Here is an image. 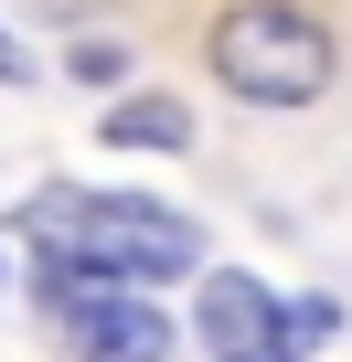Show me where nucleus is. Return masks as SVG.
Returning a JSON list of instances; mask_svg holds the SVG:
<instances>
[{
  "label": "nucleus",
  "mask_w": 352,
  "mask_h": 362,
  "mask_svg": "<svg viewBox=\"0 0 352 362\" xmlns=\"http://www.w3.org/2000/svg\"><path fill=\"white\" fill-rule=\"evenodd\" d=\"M0 298H11V256H0Z\"/></svg>",
  "instance_id": "10"
},
{
  "label": "nucleus",
  "mask_w": 352,
  "mask_h": 362,
  "mask_svg": "<svg viewBox=\"0 0 352 362\" xmlns=\"http://www.w3.org/2000/svg\"><path fill=\"white\" fill-rule=\"evenodd\" d=\"M33 298L64 362H182V320L160 309V288H118L75 256H33Z\"/></svg>",
  "instance_id": "3"
},
{
  "label": "nucleus",
  "mask_w": 352,
  "mask_h": 362,
  "mask_svg": "<svg viewBox=\"0 0 352 362\" xmlns=\"http://www.w3.org/2000/svg\"><path fill=\"white\" fill-rule=\"evenodd\" d=\"M64 75H75L86 96H128V75H139V54H128L118 33H96V22H86V33H64Z\"/></svg>",
  "instance_id": "6"
},
{
  "label": "nucleus",
  "mask_w": 352,
  "mask_h": 362,
  "mask_svg": "<svg viewBox=\"0 0 352 362\" xmlns=\"http://www.w3.org/2000/svg\"><path fill=\"white\" fill-rule=\"evenodd\" d=\"M33 256H75L118 288H171V277H203V224L171 214L160 192H75V181H43L22 203Z\"/></svg>",
  "instance_id": "1"
},
{
  "label": "nucleus",
  "mask_w": 352,
  "mask_h": 362,
  "mask_svg": "<svg viewBox=\"0 0 352 362\" xmlns=\"http://www.w3.org/2000/svg\"><path fill=\"white\" fill-rule=\"evenodd\" d=\"M22 11L54 22V33H86V22H96V0H22Z\"/></svg>",
  "instance_id": "8"
},
{
  "label": "nucleus",
  "mask_w": 352,
  "mask_h": 362,
  "mask_svg": "<svg viewBox=\"0 0 352 362\" xmlns=\"http://www.w3.org/2000/svg\"><path fill=\"white\" fill-rule=\"evenodd\" d=\"M341 330H352V309H341V298H320V288H310V298H288V341H299V362H310V351H331Z\"/></svg>",
  "instance_id": "7"
},
{
  "label": "nucleus",
  "mask_w": 352,
  "mask_h": 362,
  "mask_svg": "<svg viewBox=\"0 0 352 362\" xmlns=\"http://www.w3.org/2000/svg\"><path fill=\"white\" fill-rule=\"evenodd\" d=\"M96 139H107V149H160V160H182L203 128H193V107L171 96V86H128V96H107Z\"/></svg>",
  "instance_id": "5"
},
{
  "label": "nucleus",
  "mask_w": 352,
  "mask_h": 362,
  "mask_svg": "<svg viewBox=\"0 0 352 362\" xmlns=\"http://www.w3.org/2000/svg\"><path fill=\"white\" fill-rule=\"evenodd\" d=\"M203 75L256 117H310L341 86V22L320 0H225L203 22Z\"/></svg>",
  "instance_id": "2"
},
{
  "label": "nucleus",
  "mask_w": 352,
  "mask_h": 362,
  "mask_svg": "<svg viewBox=\"0 0 352 362\" xmlns=\"http://www.w3.org/2000/svg\"><path fill=\"white\" fill-rule=\"evenodd\" d=\"M214 362H299V341H288V298L267 288V277H246V267H203V298H193V320H182Z\"/></svg>",
  "instance_id": "4"
},
{
  "label": "nucleus",
  "mask_w": 352,
  "mask_h": 362,
  "mask_svg": "<svg viewBox=\"0 0 352 362\" xmlns=\"http://www.w3.org/2000/svg\"><path fill=\"white\" fill-rule=\"evenodd\" d=\"M0 86H11V96H22V86H43V75H33V54H22V33H11V22H0Z\"/></svg>",
  "instance_id": "9"
}]
</instances>
